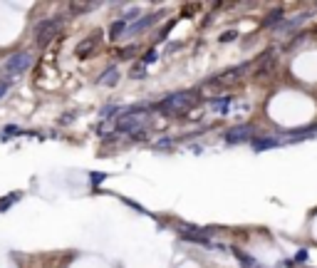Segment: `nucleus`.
<instances>
[{
    "label": "nucleus",
    "mask_w": 317,
    "mask_h": 268,
    "mask_svg": "<svg viewBox=\"0 0 317 268\" xmlns=\"http://www.w3.org/2000/svg\"><path fill=\"white\" fill-rule=\"evenodd\" d=\"M18 199H20V194H18V192L8 194V196H5V199L0 201V211H8V206H13V204H15Z\"/></svg>",
    "instance_id": "nucleus-9"
},
{
    "label": "nucleus",
    "mask_w": 317,
    "mask_h": 268,
    "mask_svg": "<svg viewBox=\"0 0 317 268\" xmlns=\"http://www.w3.org/2000/svg\"><path fill=\"white\" fill-rule=\"evenodd\" d=\"M144 122V117L141 115H124L119 122H117V132H131L136 134V127Z\"/></svg>",
    "instance_id": "nucleus-4"
},
{
    "label": "nucleus",
    "mask_w": 317,
    "mask_h": 268,
    "mask_svg": "<svg viewBox=\"0 0 317 268\" xmlns=\"http://www.w3.org/2000/svg\"><path fill=\"white\" fill-rule=\"evenodd\" d=\"M193 104V92H181V95H171L168 99H164L161 104H156L161 112H186L188 107Z\"/></svg>",
    "instance_id": "nucleus-2"
},
{
    "label": "nucleus",
    "mask_w": 317,
    "mask_h": 268,
    "mask_svg": "<svg viewBox=\"0 0 317 268\" xmlns=\"http://www.w3.org/2000/svg\"><path fill=\"white\" fill-rule=\"evenodd\" d=\"M127 25H129V22H127L124 18H122V20H117V22L112 25V30H109V38H112V40H117L119 35H122V33H124V30H127Z\"/></svg>",
    "instance_id": "nucleus-7"
},
{
    "label": "nucleus",
    "mask_w": 317,
    "mask_h": 268,
    "mask_svg": "<svg viewBox=\"0 0 317 268\" xmlns=\"http://www.w3.org/2000/svg\"><path fill=\"white\" fill-rule=\"evenodd\" d=\"M94 47H97V35H92V38H87V40H82V42L77 45L75 55H77V58H87Z\"/></svg>",
    "instance_id": "nucleus-5"
},
{
    "label": "nucleus",
    "mask_w": 317,
    "mask_h": 268,
    "mask_svg": "<svg viewBox=\"0 0 317 268\" xmlns=\"http://www.w3.org/2000/svg\"><path fill=\"white\" fill-rule=\"evenodd\" d=\"M60 25H62V18H50V20H42L38 28H35V38H38L40 47H45L50 40L55 38L57 30H60Z\"/></svg>",
    "instance_id": "nucleus-3"
},
{
    "label": "nucleus",
    "mask_w": 317,
    "mask_h": 268,
    "mask_svg": "<svg viewBox=\"0 0 317 268\" xmlns=\"http://www.w3.org/2000/svg\"><path fill=\"white\" fill-rule=\"evenodd\" d=\"M117 77H119V70L117 67H109L104 75L99 77V85H107V87H114L117 85Z\"/></svg>",
    "instance_id": "nucleus-6"
},
{
    "label": "nucleus",
    "mask_w": 317,
    "mask_h": 268,
    "mask_svg": "<svg viewBox=\"0 0 317 268\" xmlns=\"http://www.w3.org/2000/svg\"><path fill=\"white\" fill-rule=\"evenodd\" d=\"M159 20V15H147V20H141V22H136V25H131L129 33H136V30H144V28H149L151 22H156Z\"/></svg>",
    "instance_id": "nucleus-8"
},
{
    "label": "nucleus",
    "mask_w": 317,
    "mask_h": 268,
    "mask_svg": "<svg viewBox=\"0 0 317 268\" xmlns=\"http://www.w3.org/2000/svg\"><path fill=\"white\" fill-rule=\"evenodd\" d=\"M30 65H33V52L22 50V52H15V55H10V58L5 60L3 72H5V75H20V72H25Z\"/></svg>",
    "instance_id": "nucleus-1"
},
{
    "label": "nucleus",
    "mask_w": 317,
    "mask_h": 268,
    "mask_svg": "<svg viewBox=\"0 0 317 268\" xmlns=\"http://www.w3.org/2000/svg\"><path fill=\"white\" fill-rule=\"evenodd\" d=\"M233 35H236V33H225L221 40H223V42H228V40H233Z\"/></svg>",
    "instance_id": "nucleus-10"
}]
</instances>
